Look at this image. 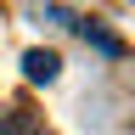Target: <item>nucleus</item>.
I'll list each match as a JSON object with an SVG mask.
<instances>
[{
	"mask_svg": "<svg viewBox=\"0 0 135 135\" xmlns=\"http://www.w3.org/2000/svg\"><path fill=\"white\" fill-rule=\"evenodd\" d=\"M0 135H45V124L28 113H0Z\"/></svg>",
	"mask_w": 135,
	"mask_h": 135,
	"instance_id": "obj_2",
	"label": "nucleus"
},
{
	"mask_svg": "<svg viewBox=\"0 0 135 135\" xmlns=\"http://www.w3.org/2000/svg\"><path fill=\"white\" fill-rule=\"evenodd\" d=\"M23 73L34 84H51V79L62 73V56H56V51H23Z\"/></svg>",
	"mask_w": 135,
	"mask_h": 135,
	"instance_id": "obj_1",
	"label": "nucleus"
}]
</instances>
